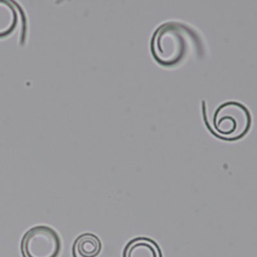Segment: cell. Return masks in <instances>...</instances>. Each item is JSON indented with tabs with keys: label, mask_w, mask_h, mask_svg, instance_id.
<instances>
[{
	"label": "cell",
	"mask_w": 257,
	"mask_h": 257,
	"mask_svg": "<svg viewBox=\"0 0 257 257\" xmlns=\"http://www.w3.org/2000/svg\"><path fill=\"white\" fill-rule=\"evenodd\" d=\"M73 250L78 257H96L100 253L101 243L95 235L84 233L76 238Z\"/></svg>",
	"instance_id": "cell-5"
},
{
	"label": "cell",
	"mask_w": 257,
	"mask_h": 257,
	"mask_svg": "<svg viewBox=\"0 0 257 257\" xmlns=\"http://www.w3.org/2000/svg\"><path fill=\"white\" fill-rule=\"evenodd\" d=\"M19 20L16 5L9 0H0V37L11 34Z\"/></svg>",
	"instance_id": "cell-4"
},
{
	"label": "cell",
	"mask_w": 257,
	"mask_h": 257,
	"mask_svg": "<svg viewBox=\"0 0 257 257\" xmlns=\"http://www.w3.org/2000/svg\"><path fill=\"white\" fill-rule=\"evenodd\" d=\"M123 257H160V253L151 240L138 238L127 244Z\"/></svg>",
	"instance_id": "cell-6"
},
{
	"label": "cell",
	"mask_w": 257,
	"mask_h": 257,
	"mask_svg": "<svg viewBox=\"0 0 257 257\" xmlns=\"http://www.w3.org/2000/svg\"><path fill=\"white\" fill-rule=\"evenodd\" d=\"M197 45V35L189 26L169 21L161 24L153 33L151 50L155 59L163 65L181 62Z\"/></svg>",
	"instance_id": "cell-1"
},
{
	"label": "cell",
	"mask_w": 257,
	"mask_h": 257,
	"mask_svg": "<svg viewBox=\"0 0 257 257\" xmlns=\"http://www.w3.org/2000/svg\"><path fill=\"white\" fill-rule=\"evenodd\" d=\"M21 251L24 257H59L61 240L51 227L34 226L24 234Z\"/></svg>",
	"instance_id": "cell-3"
},
{
	"label": "cell",
	"mask_w": 257,
	"mask_h": 257,
	"mask_svg": "<svg viewBox=\"0 0 257 257\" xmlns=\"http://www.w3.org/2000/svg\"><path fill=\"white\" fill-rule=\"evenodd\" d=\"M250 124V111L244 104L235 100L220 104L212 117L214 132L226 140H236L243 137L248 132Z\"/></svg>",
	"instance_id": "cell-2"
}]
</instances>
